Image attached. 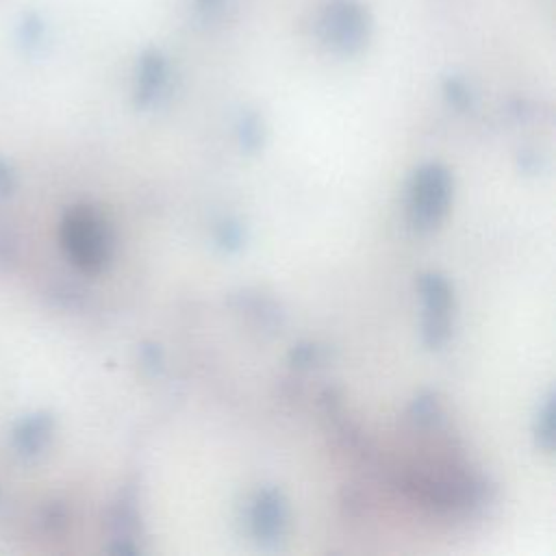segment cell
I'll return each mask as SVG.
<instances>
[{"label": "cell", "mask_w": 556, "mask_h": 556, "mask_svg": "<svg viewBox=\"0 0 556 556\" xmlns=\"http://www.w3.org/2000/svg\"><path fill=\"white\" fill-rule=\"evenodd\" d=\"M252 534L263 545H276L287 528V502L280 491L263 489L250 508Z\"/></svg>", "instance_id": "cell-4"}, {"label": "cell", "mask_w": 556, "mask_h": 556, "mask_svg": "<svg viewBox=\"0 0 556 556\" xmlns=\"http://www.w3.org/2000/svg\"><path fill=\"white\" fill-rule=\"evenodd\" d=\"M450 100L454 102V104H458V106H463V104H467L469 102V96H467V91H465V87L463 85H458V83H450Z\"/></svg>", "instance_id": "cell-12"}, {"label": "cell", "mask_w": 556, "mask_h": 556, "mask_svg": "<svg viewBox=\"0 0 556 556\" xmlns=\"http://www.w3.org/2000/svg\"><path fill=\"white\" fill-rule=\"evenodd\" d=\"M243 241V228L235 222H224L217 230V243L224 250H237Z\"/></svg>", "instance_id": "cell-10"}, {"label": "cell", "mask_w": 556, "mask_h": 556, "mask_svg": "<svg viewBox=\"0 0 556 556\" xmlns=\"http://www.w3.org/2000/svg\"><path fill=\"white\" fill-rule=\"evenodd\" d=\"M321 33L326 41L341 52L361 48L367 35V20L363 9L350 0H337L328 4L321 17Z\"/></svg>", "instance_id": "cell-3"}, {"label": "cell", "mask_w": 556, "mask_h": 556, "mask_svg": "<svg viewBox=\"0 0 556 556\" xmlns=\"http://www.w3.org/2000/svg\"><path fill=\"white\" fill-rule=\"evenodd\" d=\"M419 293L424 300V321L421 337L428 348H439L450 337V315H452V287L434 271L419 276Z\"/></svg>", "instance_id": "cell-2"}, {"label": "cell", "mask_w": 556, "mask_h": 556, "mask_svg": "<svg viewBox=\"0 0 556 556\" xmlns=\"http://www.w3.org/2000/svg\"><path fill=\"white\" fill-rule=\"evenodd\" d=\"M165 76H167L165 61L156 52H150L148 56H143L141 70H139V83H137V100L141 104H152L165 85Z\"/></svg>", "instance_id": "cell-6"}, {"label": "cell", "mask_w": 556, "mask_h": 556, "mask_svg": "<svg viewBox=\"0 0 556 556\" xmlns=\"http://www.w3.org/2000/svg\"><path fill=\"white\" fill-rule=\"evenodd\" d=\"M452 200V176L441 163L421 165L408 187V219L419 232L441 224Z\"/></svg>", "instance_id": "cell-1"}, {"label": "cell", "mask_w": 556, "mask_h": 556, "mask_svg": "<svg viewBox=\"0 0 556 556\" xmlns=\"http://www.w3.org/2000/svg\"><path fill=\"white\" fill-rule=\"evenodd\" d=\"M70 245L85 267H100L109 256V237L93 215H76L70 224Z\"/></svg>", "instance_id": "cell-5"}, {"label": "cell", "mask_w": 556, "mask_h": 556, "mask_svg": "<svg viewBox=\"0 0 556 556\" xmlns=\"http://www.w3.org/2000/svg\"><path fill=\"white\" fill-rule=\"evenodd\" d=\"M239 137H241V143L245 150H256L263 141V135H261V122L256 115H245L239 124Z\"/></svg>", "instance_id": "cell-9"}, {"label": "cell", "mask_w": 556, "mask_h": 556, "mask_svg": "<svg viewBox=\"0 0 556 556\" xmlns=\"http://www.w3.org/2000/svg\"><path fill=\"white\" fill-rule=\"evenodd\" d=\"M315 358H317V348H315V345H298V348H293V352H291V361H293V365H298V367L313 365Z\"/></svg>", "instance_id": "cell-11"}, {"label": "cell", "mask_w": 556, "mask_h": 556, "mask_svg": "<svg viewBox=\"0 0 556 556\" xmlns=\"http://www.w3.org/2000/svg\"><path fill=\"white\" fill-rule=\"evenodd\" d=\"M536 443L545 450L552 452L554 447V397L547 395L545 404L541 406L539 415H536Z\"/></svg>", "instance_id": "cell-7"}, {"label": "cell", "mask_w": 556, "mask_h": 556, "mask_svg": "<svg viewBox=\"0 0 556 556\" xmlns=\"http://www.w3.org/2000/svg\"><path fill=\"white\" fill-rule=\"evenodd\" d=\"M439 415V406H437V400L426 393V395H419L410 408V419L417 424V426H430L434 424Z\"/></svg>", "instance_id": "cell-8"}]
</instances>
